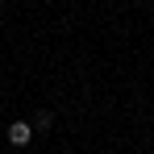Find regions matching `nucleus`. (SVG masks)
Returning <instances> with one entry per match:
<instances>
[{
	"mask_svg": "<svg viewBox=\"0 0 154 154\" xmlns=\"http://www.w3.org/2000/svg\"><path fill=\"white\" fill-rule=\"evenodd\" d=\"M29 137H33V125L29 121H13L8 125V142L13 146H29Z\"/></svg>",
	"mask_w": 154,
	"mask_h": 154,
	"instance_id": "obj_1",
	"label": "nucleus"
},
{
	"mask_svg": "<svg viewBox=\"0 0 154 154\" xmlns=\"http://www.w3.org/2000/svg\"><path fill=\"white\" fill-rule=\"evenodd\" d=\"M50 121H54L50 112H38V117H33V129H50Z\"/></svg>",
	"mask_w": 154,
	"mask_h": 154,
	"instance_id": "obj_2",
	"label": "nucleus"
}]
</instances>
